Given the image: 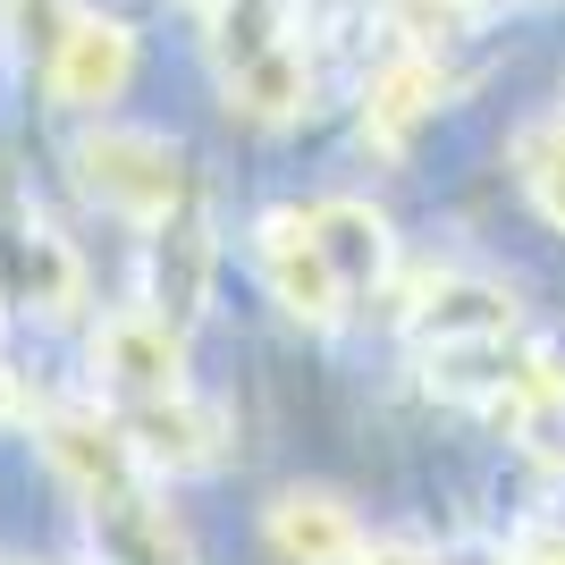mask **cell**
Listing matches in <instances>:
<instances>
[{
	"label": "cell",
	"mask_w": 565,
	"mask_h": 565,
	"mask_svg": "<svg viewBox=\"0 0 565 565\" xmlns=\"http://www.w3.org/2000/svg\"><path fill=\"white\" fill-rule=\"evenodd\" d=\"M312 228H321V254H330V270L347 279V296H372V287L397 270V236H388V220H380L363 194L312 203Z\"/></svg>",
	"instance_id": "30bf717a"
},
{
	"label": "cell",
	"mask_w": 565,
	"mask_h": 565,
	"mask_svg": "<svg viewBox=\"0 0 565 565\" xmlns=\"http://www.w3.org/2000/svg\"><path fill=\"white\" fill-rule=\"evenodd\" d=\"M254 270H262V287H270V305H279L287 321H305V330H330L338 312H347V279H338L330 254H321L312 212H262L254 220Z\"/></svg>",
	"instance_id": "3957f363"
},
{
	"label": "cell",
	"mask_w": 565,
	"mask_h": 565,
	"mask_svg": "<svg viewBox=\"0 0 565 565\" xmlns=\"http://www.w3.org/2000/svg\"><path fill=\"white\" fill-rule=\"evenodd\" d=\"M94 372L110 380L127 405L186 397V338L169 330V321H152V312H118L94 338Z\"/></svg>",
	"instance_id": "8992f818"
},
{
	"label": "cell",
	"mask_w": 565,
	"mask_h": 565,
	"mask_svg": "<svg viewBox=\"0 0 565 565\" xmlns=\"http://www.w3.org/2000/svg\"><path fill=\"white\" fill-rule=\"evenodd\" d=\"M186 9H203V18H220V9H236V0H186Z\"/></svg>",
	"instance_id": "ac0fdd59"
},
{
	"label": "cell",
	"mask_w": 565,
	"mask_h": 565,
	"mask_svg": "<svg viewBox=\"0 0 565 565\" xmlns=\"http://www.w3.org/2000/svg\"><path fill=\"white\" fill-rule=\"evenodd\" d=\"M85 18L76 0H0V25H9V51L18 60H34L43 51V68H51V51L68 43V25Z\"/></svg>",
	"instance_id": "5bb4252c"
},
{
	"label": "cell",
	"mask_w": 565,
	"mask_h": 565,
	"mask_svg": "<svg viewBox=\"0 0 565 565\" xmlns=\"http://www.w3.org/2000/svg\"><path fill=\"white\" fill-rule=\"evenodd\" d=\"M439 94H448V76H439V60L430 51H397L388 68L363 85V136L372 143H388L397 152L414 127H423L430 110H439Z\"/></svg>",
	"instance_id": "7c38bea8"
},
{
	"label": "cell",
	"mask_w": 565,
	"mask_h": 565,
	"mask_svg": "<svg viewBox=\"0 0 565 565\" xmlns=\"http://www.w3.org/2000/svg\"><path fill=\"white\" fill-rule=\"evenodd\" d=\"M448 9H456V0H448Z\"/></svg>",
	"instance_id": "d6986e66"
},
{
	"label": "cell",
	"mask_w": 565,
	"mask_h": 565,
	"mask_svg": "<svg viewBox=\"0 0 565 565\" xmlns=\"http://www.w3.org/2000/svg\"><path fill=\"white\" fill-rule=\"evenodd\" d=\"M76 178H85V194H94V203L143 220V228H161V220L194 194L186 161H178V143L152 136V127H94V136L76 143Z\"/></svg>",
	"instance_id": "7a4b0ae2"
},
{
	"label": "cell",
	"mask_w": 565,
	"mask_h": 565,
	"mask_svg": "<svg viewBox=\"0 0 565 565\" xmlns=\"http://www.w3.org/2000/svg\"><path fill=\"white\" fill-rule=\"evenodd\" d=\"M523 194L541 203L548 228H565V118L523 136Z\"/></svg>",
	"instance_id": "9a60e30c"
},
{
	"label": "cell",
	"mask_w": 565,
	"mask_h": 565,
	"mask_svg": "<svg viewBox=\"0 0 565 565\" xmlns=\"http://www.w3.org/2000/svg\"><path fill=\"white\" fill-rule=\"evenodd\" d=\"M220 68H228V102L245 118H296L312 102V60L279 25V0H236L220 9Z\"/></svg>",
	"instance_id": "6da1fadb"
},
{
	"label": "cell",
	"mask_w": 565,
	"mask_h": 565,
	"mask_svg": "<svg viewBox=\"0 0 565 565\" xmlns=\"http://www.w3.org/2000/svg\"><path fill=\"white\" fill-rule=\"evenodd\" d=\"M363 565H439V557H423V548H405V541H380V548H363Z\"/></svg>",
	"instance_id": "2e32d148"
},
{
	"label": "cell",
	"mask_w": 565,
	"mask_h": 565,
	"mask_svg": "<svg viewBox=\"0 0 565 565\" xmlns=\"http://www.w3.org/2000/svg\"><path fill=\"white\" fill-rule=\"evenodd\" d=\"M523 565H565V541H557V532H541V541H523Z\"/></svg>",
	"instance_id": "e0dca14e"
},
{
	"label": "cell",
	"mask_w": 565,
	"mask_h": 565,
	"mask_svg": "<svg viewBox=\"0 0 565 565\" xmlns=\"http://www.w3.org/2000/svg\"><path fill=\"white\" fill-rule=\"evenodd\" d=\"M262 541L279 565H363V523L330 490H279L262 507Z\"/></svg>",
	"instance_id": "52a82bcc"
},
{
	"label": "cell",
	"mask_w": 565,
	"mask_h": 565,
	"mask_svg": "<svg viewBox=\"0 0 565 565\" xmlns=\"http://www.w3.org/2000/svg\"><path fill=\"white\" fill-rule=\"evenodd\" d=\"M127 76H136V34L118 18H76L68 43L51 51V94L68 102V110H102V102L127 94Z\"/></svg>",
	"instance_id": "9c48e42d"
},
{
	"label": "cell",
	"mask_w": 565,
	"mask_h": 565,
	"mask_svg": "<svg viewBox=\"0 0 565 565\" xmlns=\"http://www.w3.org/2000/svg\"><path fill=\"white\" fill-rule=\"evenodd\" d=\"M212 212H203V194H186L178 212L152 228V262H143V312L152 321H169V330L186 338V321L203 312V296H212Z\"/></svg>",
	"instance_id": "277c9868"
},
{
	"label": "cell",
	"mask_w": 565,
	"mask_h": 565,
	"mask_svg": "<svg viewBox=\"0 0 565 565\" xmlns=\"http://www.w3.org/2000/svg\"><path fill=\"white\" fill-rule=\"evenodd\" d=\"M127 439H136L143 472H203L220 456V414L194 397H161V405H127L118 414Z\"/></svg>",
	"instance_id": "8fae6325"
},
{
	"label": "cell",
	"mask_w": 565,
	"mask_h": 565,
	"mask_svg": "<svg viewBox=\"0 0 565 565\" xmlns=\"http://www.w3.org/2000/svg\"><path fill=\"white\" fill-rule=\"evenodd\" d=\"M43 456L68 472V490L85 498V507H118V498L143 490V456H136V439H127V423H110V414H51Z\"/></svg>",
	"instance_id": "5b68a950"
},
{
	"label": "cell",
	"mask_w": 565,
	"mask_h": 565,
	"mask_svg": "<svg viewBox=\"0 0 565 565\" xmlns=\"http://www.w3.org/2000/svg\"><path fill=\"white\" fill-rule=\"evenodd\" d=\"M94 541L110 565H194L186 532L169 523V507H152V490L118 498V507H94Z\"/></svg>",
	"instance_id": "4fadbf2b"
},
{
	"label": "cell",
	"mask_w": 565,
	"mask_h": 565,
	"mask_svg": "<svg viewBox=\"0 0 565 565\" xmlns=\"http://www.w3.org/2000/svg\"><path fill=\"white\" fill-rule=\"evenodd\" d=\"M423 347H472V338H515V296L472 270H430L423 296L405 305Z\"/></svg>",
	"instance_id": "ba28073f"
}]
</instances>
